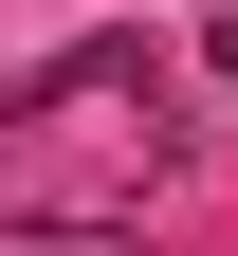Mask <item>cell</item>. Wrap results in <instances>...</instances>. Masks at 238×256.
<instances>
[{
    "mask_svg": "<svg viewBox=\"0 0 238 256\" xmlns=\"http://www.w3.org/2000/svg\"><path fill=\"white\" fill-rule=\"evenodd\" d=\"M0 256H128V238H110V220H19Z\"/></svg>",
    "mask_w": 238,
    "mask_h": 256,
    "instance_id": "obj_1",
    "label": "cell"
}]
</instances>
